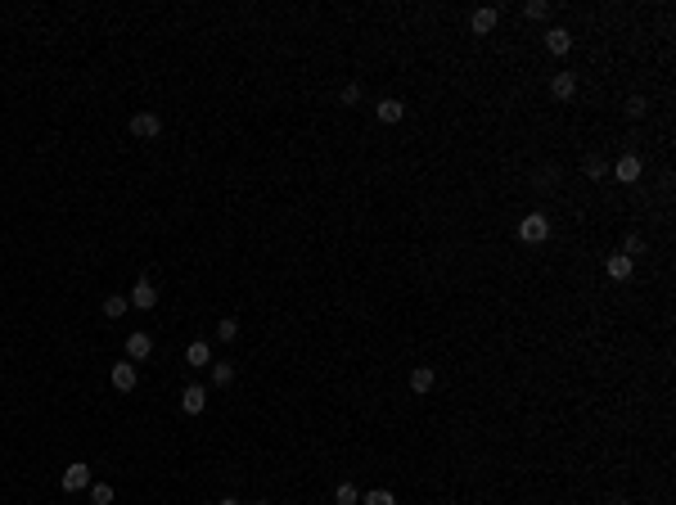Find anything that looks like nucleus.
<instances>
[{
	"label": "nucleus",
	"mask_w": 676,
	"mask_h": 505,
	"mask_svg": "<svg viewBox=\"0 0 676 505\" xmlns=\"http://www.w3.org/2000/svg\"><path fill=\"white\" fill-rule=\"evenodd\" d=\"M519 239H523V244H546V239H550V221L541 217V212H527V217L519 221Z\"/></svg>",
	"instance_id": "nucleus-1"
},
{
	"label": "nucleus",
	"mask_w": 676,
	"mask_h": 505,
	"mask_svg": "<svg viewBox=\"0 0 676 505\" xmlns=\"http://www.w3.org/2000/svg\"><path fill=\"white\" fill-rule=\"evenodd\" d=\"M158 131H163V122H158V113H149V108L131 113V135H135V140H154Z\"/></svg>",
	"instance_id": "nucleus-2"
},
{
	"label": "nucleus",
	"mask_w": 676,
	"mask_h": 505,
	"mask_svg": "<svg viewBox=\"0 0 676 505\" xmlns=\"http://www.w3.org/2000/svg\"><path fill=\"white\" fill-rule=\"evenodd\" d=\"M108 384H113L118 392H131L135 384H140V370H135V361H118L113 370H108Z\"/></svg>",
	"instance_id": "nucleus-3"
},
{
	"label": "nucleus",
	"mask_w": 676,
	"mask_h": 505,
	"mask_svg": "<svg viewBox=\"0 0 676 505\" xmlns=\"http://www.w3.org/2000/svg\"><path fill=\"white\" fill-rule=\"evenodd\" d=\"M496 23H500V9H491V5H478L474 14H469L474 36H491V32H496Z\"/></svg>",
	"instance_id": "nucleus-4"
},
{
	"label": "nucleus",
	"mask_w": 676,
	"mask_h": 505,
	"mask_svg": "<svg viewBox=\"0 0 676 505\" xmlns=\"http://www.w3.org/2000/svg\"><path fill=\"white\" fill-rule=\"evenodd\" d=\"M59 483H64V492H86V487H91V465L72 460L68 470H64V478H59Z\"/></svg>",
	"instance_id": "nucleus-5"
},
{
	"label": "nucleus",
	"mask_w": 676,
	"mask_h": 505,
	"mask_svg": "<svg viewBox=\"0 0 676 505\" xmlns=\"http://www.w3.org/2000/svg\"><path fill=\"white\" fill-rule=\"evenodd\" d=\"M641 171H645V163L636 154H622L618 163H613V181H622V186H631V181H641Z\"/></svg>",
	"instance_id": "nucleus-6"
},
{
	"label": "nucleus",
	"mask_w": 676,
	"mask_h": 505,
	"mask_svg": "<svg viewBox=\"0 0 676 505\" xmlns=\"http://www.w3.org/2000/svg\"><path fill=\"white\" fill-rule=\"evenodd\" d=\"M203 406H207V388L203 384H185V388H181V411H185V415H199Z\"/></svg>",
	"instance_id": "nucleus-7"
},
{
	"label": "nucleus",
	"mask_w": 676,
	"mask_h": 505,
	"mask_svg": "<svg viewBox=\"0 0 676 505\" xmlns=\"http://www.w3.org/2000/svg\"><path fill=\"white\" fill-rule=\"evenodd\" d=\"M127 302H131V307H140V312H149V307L158 302V289L149 285V280H135L131 293H127Z\"/></svg>",
	"instance_id": "nucleus-8"
},
{
	"label": "nucleus",
	"mask_w": 676,
	"mask_h": 505,
	"mask_svg": "<svg viewBox=\"0 0 676 505\" xmlns=\"http://www.w3.org/2000/svg\"><path fill=\"white\" fill-rule=\"evenodd\" d=\"M127 356H131V361H149V356H154V339L144 334V329L127 334Z\"/></svg>",
	"instance_id": "nucleus-9"
},
{
	"label": "nucleus",
	"mask_w": 676,
	"mask_h": 505,
	"mask_svg": "<svg viewBox=\"0 0 676 505\" xmlns=\"http://www.w3.org/2000/svg\"><path fill=\"white\" fill-rule=\"evenodd\" d=\"M605 271H609V280H631V271H636V262L626 253H609V262H605Z\"/></svg>",
	"instance_id": "nucleus-10"
},
{
	"label": "nucleus",
	"mask_w": 676,
	"mask_h": 505,
	"mask_svg": "<svg viewBox=\"0 0 676 505\" xmlns=\"http://www.w3.org/2000/svg\"><path fill=\"white\" fill-rule=\"evenodd\" d=\"M546 50H550V55H568V50H573V32H568V28H550V32H546Z\"/></svg>",
	"instance_id": "nucleus-11"
},
{
	"label": "nucleus",
	"mask_w": 676,
	"mask_h": 505,
	"mask_svg": "<svg viewBox=\"0 0 676 505\" xmlns=\"http://www.w3.org/2000/svg\"><path fill=\"white\" fill-rule=\"evenodd\" d=\"M550 95H555V100H573V95H577V77H573V72H555V77H550Z\"/></svg>",
	"instance_id": "nucleus-12"
},
{
	"label": "nucleus",
	"mask_w": 676,
	"mask_h": 505,
	"mask_svg": "<svg viewBox=\"0 0 676 505\" xmlns=\"http://www.w3.org/2000/svg\"><path fill=\"white\" fill-rule=\"evenodd\" d=\"M374 118L392 127V122H401V118H406V104H401V100H379V104H374Z\"/></svg>",
	"instance_id": "nucleus-13"
},
{
	"label": "nucleus",
	"mask_w": 676,
	"mask_h": 505,
	"mask_svg": "<svg viewBox=\"0 0 676 505\" xmlns=\"http://www.w3.org/2000/svg\"><path fill=\"white\" fill-rule=\"evenodd\" d=\"M185 365H194V370H203V365H212V348L199 339V343H190L185 348Z\"/></svg>",
	"instance_id": "nucleus-14"
},
{
	"label": "nucleus",
	"mask_w": 676,
	"mask_h": 505,
	"mask_svg": "<svg viewBox=\"0 0 676 505\" xmlns=\"http://www.w3.org/2000/svg\"><path fill=\"white\" fill-rule=\"evenodd\" d=\"M433 379H437L433 365H415V370H411V392H420V397H424V392H433Z\"/></svg>",
	"instance_id": "nucleus-15"
},
{
	"label": "nucleus",
	"mask_w": 676,
	"mask_h": 505,
	"mask_svg": "<svg viewBox=\"0 0 676 505\" xmlns=\"http://www.w3.org/2000/svg\"><path fill=\"white\" fill-rule=\"evenodd\" d=\"M127 307H131V302L122 298V293H108V298H104V316L118 320V316H127Z\"/></svg>",
	"instance_id": "nucleus-16"
},
{
	"label": "nucleus",
	"mask_w": 676,
	"mask_h": 505,
	"mask_svg": "<svg viewBox=\"0 0 676 505\" xmlns=\"http://www.w3.org/2000/svg\"><path fill=\"white\" fill-rule=\"evenodd\" d=\"M230 379H235V365H230V361H212V388H226Z\"/></svg>",
	"instance_id": "nucleus-17"
},
{
	"label": "nucleus",
	"mask_w": 676,
	"mask_h": 505,
	"mask_svg": "<svg viewBox=\"0 0 676 505\" xmlns=\"http://www.w3.org/2000/svg\"><path fill=\"white\" fill-rule=\"evenodd\" d=\"M334 505H361V492H356L352 483H338L334 487Z\"/></svg>",
	"instance_id": "nucleus-18"
},
{
	"label": "nucleus",
	"mask_w": 676,
	"mask_h": 505,
	"mask_svg": "<svg viewBox=\"0 0 676 505\" xmlns=\"http://www.w3.org/2000/svg\"><path fill=\"white\" fill-rule=\"evenodd\" d=\"M622 113L631 118V122H641V118L649 113V100H645V95H631V100H626V108H622Z\"/></svg>",
	"instance_id": "nucleus-19"
},
{
	"label": "nucleus",
	"mask_w": 676,
	"mask_h": 505,
	"mask_svg": "<svg viewBox=\"0 0 676 505\" xmlns=\"http://www.w3.org/2000/svg\"><path fill=\"white\" fill-rule=\"evenodd\" d=\"M86 492H91V505H113V487L108 483H91Z\"/></svg>",
	"instance_id": "nucleus-20"
},
{
	"label": "nucleus",
	"mask_w": 676,
	"mask_h": 505,
	"mask_svg": "<svg viewBox=\"0 0 676 505\" xmlns=\"http://www.w3.org/2000/svg\"><path fill=\"white\" fill-rule=\"evenodd\" d=\"M361 505H397V497H392L388 487H374V492H365V497H361Z\"/></svg>",
	"instance_id": "nucleus-21"
},
{
	"label": "nucleus",
	"mask_w": 676,
	"mask_h": 505,
	"mask_svg": "<svg viewBox=\"0 0 676 505\" xmlns=\"http://www.w3.org/2000/svg\"><path fill=\"white\" fill-rule=\"evenodd\" d=\"M582 171H586V176H591V181H600V176H605V171H609V163H605V158H600V154H591V158H586V163H582Z\"/></svg>",
	"instance_id": "nucleus-22"
},
{
	"label": "nucleus",
	"mask_w": 676,
	"mask_h": 505,
	"mask_svg": "<svg viewBox=\"0 0 676 505\" xmlns=\"http://www.w3.org/2000/svg\"><path fill=\"white\" fill-rule=\"evenodd\" d=\"M235 334H239V320H235V316H226V320H217V339H221V343H230V339H235Z\"/></svg>",
	"instance_id": "nucleus-23"
},
{
	"label": "nucleus",
	"mask_w": 676,
	"mask_h": 505,
	"mask_svg": "<svg viewBox=\"0 0 676 505\" xmlns=\"http://www.w3.org/2000/svg\"><path fill=\"white\" fill-rule=\"evenodd\" d=\"M523 14H527V18H537V23H541V18H550V0H527V5H523Z\"/></svg>",
	"instance_id": "nucleus-24"
},
{
	"label": "nucleus",
	"mask_w": 676,
	"mask_h": 505,
	"mask_svg": "<svg viewBox=\"0 0 676 505\" xmlns=\"http://www.w3.org/2000/svg\"><path fill=\"white\" fill-rule=\"evenodd\" d=\"M622 253L636 262V253H645V239H641V235H626V239H622Z\"/></svg>",
	"instance_id": "nucleus-25"
},
{
	"label": "nucleus",
	"mask_w": 676,
	"mask_h": 505,
	"mask_svg": "<svg viewBox=\"0 0 676 505\" xmlns=\"http://www.w3.org/2000/svg\"><path fill=\"white\" fill-rule=\"evenodd\" d=\"M338 100H343V104H356V100H361V86H356V81H348V86H343V95H338Z\"/></svg>",
	"instance_id": "nucleus-26"
},
{
	"label": "nucleus",
	"mask_w": 676,
	"mask_h": 505,
	"mask_svg": "<svg viewBox=\"0 0 676 505\" xmlns=\"http://www.w3.org/2000/svg\"><path fill=\"white\" fill-rule=\"evenodd\" d=\"M217 505H239V501H235V497H221V501H217Z\"/></svg>",
	"instance_id": "nucleus-27"
}]
</instances>
